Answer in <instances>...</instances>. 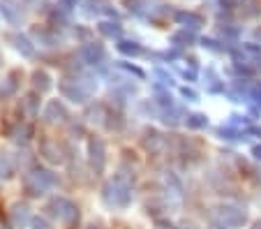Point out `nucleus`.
<instances>
[{"label": "nucleus", "mask_w": 261, "mask_h": 229, "mask_svg": "<svg viewBox=\"0 0 261 229\" xmlns=\"http://www.w3.org/2000/svg\"><path fill=\"white\" fill-rule=\"evenodd\" d=\"M14 42H16V49L19 51H23L25 56H33V46H30V42L25 40V37H14Z\"/></svg>", "instance_id": "5"}, {"label": "nucleus", "mask_w": 261, "mask_h": 229, "mask_svg": "<svg viewBox=\"0 0 261 229\" xmlns=\"http://www.w3.org/2000/svg\"><path fill=\"white\" fill-rule=\"evenodd\" d=\"M0 14L5 16L10 23H19L21 21V7L16 5V0H0Z\"/></svg>", "instance_id": "1"}, {"label": "nucleus", "mask_w": 261, "mask_h": 229, "mask_svg": "<svg viewBox=\"0 0 261 229\" xmlns=\"http://www.w3.org/2000/svg\"><path fill=\"white\" fill-rule=\"evenodd\" d=\"M120 51H123V54H139V46L137 44H132V42H123V44H120Z\"/></svg>", "instance_id": "6"}, {"label": "nucleus", "mask_w": 261, "mask_h": 229, "mask_svg": "<svg viewBox=\"0 0 261 229\" xmlns=\"http://www.w3.org/2000/svg\"><path fill=\"white\" fill-rule=\"evenodd\" d=\"M86 14L88 16H95V14H114V10H111V5H109V0H88L86 3Z\"/></svg>", "instance_id": "2"}, {"label": "nucleus", "mask_w": 261, "mask_h": 229, "mask_svg": "<svg viewBox=\"0 0 261 229\" xmlns=\"http://www.w3.org/2000/svg\"><path fill=\"white\" fill-rule=\"evenodd\" d=\"M254 158L261 160V146H259V148H254Z\"/></svg>", "instance_id": "7"}, {"label": "nucleus", "mask_w": 261, "mask_h": 229, "mask_svg": "<svg viewBox=\"0 0 261 229\" xmlns=\"http://www.w3.org/2000/svg\"><path fill=\"white\" fill-rule=\"evenodd\" d=\"M99 30H102L104 35H109V37L120 35V26L118 23H102V26H99Z\"/></svg>", "instance_id": "4"}, {"label": "nucleus", "mask_w": 261, "mask_h": 229, "mask_svg": "<svg viewBox=\"0 0 261 229\" xmlns=\"http://www.w3.org/2000/svg\"><path fill=\"white\" fill-rule=\"evenodd\" d=\"M256 229H261V222H259V224H256Z\"/></svg>", "instance_id": "8"}, {"label": "nucleus", "mask_w": 261, "mask_h": 229, "mask_svg": "<svg viewBox=\"0 0 261 229\" xmlns=\"http://www.w3.org/2000/svg\"><path fill=\"white\" fill-rule=\"evenodd\" d=\"M176 19L180 21V23L190 26V28H199V26H201V19H199L197 14H190V12H178Z\"/></svg>", "instance_id": "3"}]
</instances>
